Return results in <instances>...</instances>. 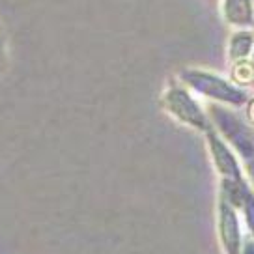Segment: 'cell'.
<instances>
[{"instance_id":"cell-1","label":"cell","mask_w":254,"mask_h":254,"mask_svg":"<svg viewBox=\"0 0 254 254\" xmlns=\"http://www.w3.org/2000/svg\"><path fill=\"white\" fill-rule=\"evenodd\" d=\"M206 112L209 126L238 155L243 176L254 189V127L247 120L239 118L238 112L224 105L209 103Z\"/></svg>"},{"instance_id":"cell-2","label":"cell","mask_w":254,"mask_h":254,"mask_svg":"<svg viewBox=\"0 0 254 254\" xmlns=\"http://www.w3.org/2000/svg\"><path fill=\"white\" fill-rule=\"evenodd\" d=\"M178 80L187 86L194 95L206 97L209 103L224 105L230 109L245 107L251 95L245 88L236 86L230 79L215 71L200 69V67H185L178 73Z\"/></svg>"},{"instance_id":"cell-3","label":"cell","mask_w":254,"mask_h":254,"mask_svg":"<svg viewBox=\"0 0 254 254\" xmlns=\"http://www.w3.org/2000/svg\"><path fill=\"white\" fill-rule=\"evenodd\" d=\"M163 109L183 126L190 127L194 131L206 133L209 129V118L206 109L202 107L198 97L190 92L187 86H183L180 80H172L161 97Z\"/></svg>"},{"instance_id":"cell-4","label":"cell","mask_w":254,"mask_h":254,"mask_svg":"<svg viewBox=\"0 0 254 254\" xmlns=\"http://www.w3.org/2000/svg\"><path fill=\"white\" fill-rule=\"evenodd\" d=\"M241 215L234 206L219 196L217 200V234L224 254H241L243 247V226Z\"/></svg>"},{"instance_id":"cell-5","label":"cell","mask_w":254,"mask_h":254,"mask_svg":"<svg viewBox=\"0 0 254 254\" xmlns=\"http://www.w3.org/2000/svg\"><path fill=\"white\" fill-rule=\"evenodd\" d=\"M204 136H206L207 150H209V155H211V161H213V167L219 178L221 180H241V178H245L243 168H241V161L238 159V155L234 153L230 146L219 136V133L213 127H209L204 133Z\"/></svg>"},{"instance_id":"cell-6","label":"cell","mask_w":254,"mask_h":254,"mask_svg":"<svg viewBox=\"0 0 254 254\" xmlns=\"http://www.w3.org/2000/svg\"><path fill=\"white\" fill-rule=\"evenodd\" d=\"M221 13L234 30L254 28V0H221Z\"/></svg>"},{"instance_id":"cell-7","label":"cell","mask_w":254,"mask_h":254,"mask_svg":"<svg viewBox=\"0 0 254 254\" xmlns=\"http://www.w3.org/2000/svg\"><path fill=\"white\" fill-rule=\"evenodd\" d=\"M254 51V30H234L228 38L226 56L228 62L236 64L241 60H249Z\"/></svg>"},{"instance_id":"cell-8","label":"cell","mask_w":254,"mask_h":254,"mask_svg":"<svg viewBox=\"0 0 254 254\" xmlns=\"http://www.w3.org/2000/svg\"><path fill=\"white\" fill-rule=\"evenodd\" d=\"M245 120L254 127V97H251L245 105Z\"/></svg>"},{"instance_id":"cell-9","label":"cell","mask_w":254,"mask_h":254,"mask_svg":"<svg viewBox=\"0 0 254 254\" xmlns=\"http://www.w3.org/2000/svg\"><path fill=\"white\" fill-rule=\"evenodd\" d=\"M241 254H254V238H247L241 247Z\"/></svg>"},{"instance_id":"cell-10","label":"cell","mask_w":254,"mask_h":254,"mask_svg":"<svg viewBox=\"0 0 254 254\" xmlns=\"http://www.w3.org/2000/svg\"><path fill=\"white\" fill-rule=\"evenodd\" d=\"M4 60H6V41L0 36V65L4 64Z\"/></svg>"},{"instance_id":"cell-11","label":"cell","mask_w":254,"mask_h":254,"mask_svg":"<svg viewBox=\"0 0 254 254\" xmlns=\"http://www.w3.org/2000/svg\"><path fill=\"white\" fill-rule=\"evenodd\" d=\"M207 2H211V4H219L221 0H207Z\"/></svg>"},{"instance_id":"cell-12","label":"cell","mask_w":254,"mask_h":254,"mask_svg":"<svg viewBox=\"0 0 254 254\" xmlns=\"http://www.w3.org/2000/svg\"><path fill=\"white\" fill-rule=\"evenodd\" d=\"M251 62H253V67H254V51H253V56H251Z\"/></svg>"}]
</instances>
